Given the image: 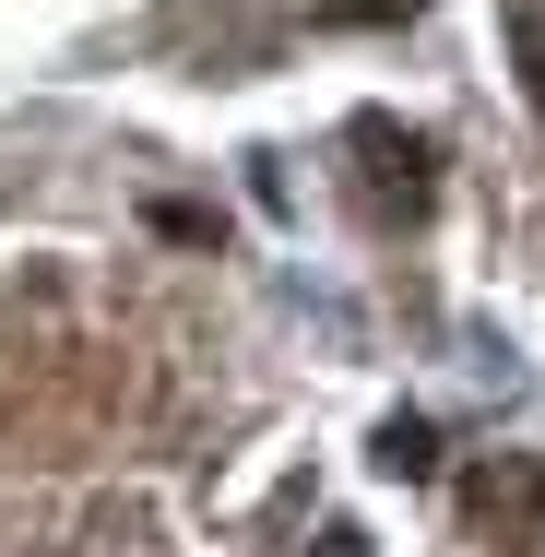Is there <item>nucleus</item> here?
<instances>
[{"instance_id": "f257e3e1", "label": "nucleus", "mask_w": 545, "mask_h": 557, "mask_svg": "<svg viewBox=\"0 0 545 557\" xmlns=\"http://www.w3.org/2000/svg\"><path fill=\"white\" fill-rule=\"evenodd\" d=\"M474 522H486L498 546H534V522H545V462H498V474H474Z\"/></svg>"}, {"instance_id": "7ed1b4c3", "label": "nucleus", "mask_w": 545, "mask_h": 557, "mask_svg": "<svg viewBox=\"0 0 545 557\" xmlns=\"http://www.w3.org/2000/svg\"><path fill=\"white\" fill-rule=\"evenodd\" d=\"M368 462H380V474H438V440H428V428H416V416H392V428H380V450H368Z\"/></svg>"}, {"instance_id": "f03ea898", "label": "nucleus", "mask_w": 545, "mask_h": 557, "mask_svg": "<svg viewBox=\"0 0 545 557\" xmlns=\"http://www.w3.org/2000/svg\"><path fill=\"white\" fill-rule=\"evenodd\" d=\"M510 60H522V96L545 119V0H510Z\"/></svg>"}, {"instance_id": "20e7f679", "label": "nucleus", "mask_w": 545, "mask_h": 557, "mask_svg": "<svg viewBox=\"0 0 545 557\" xmlns=\"http://www.w3.org/2000/svg\"><path fill=\"white\" fill-rule=\"evenodd\" d=\"M416 0H321V24H404Z\"/></svg>"}]
</instances>
